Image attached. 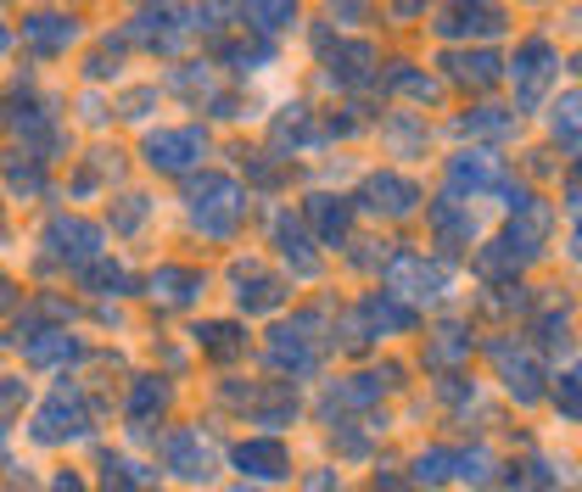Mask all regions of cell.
Instances as JSON below:
<instances>
[{
    "label": "cell",
    "mask_w": 582,
    "mask_h": 492,
    "mask_svg": "<svg viewBox=\"0 0 582 492\" xmlns=\"http://www.w3.org/2000/svg\"><path fill=\"white\" fill-rule=\"evenodd\" d=\"M241 191H235V180L230 174H202V180H191L186 185V207H191V224L202 229V235H213V240H224V235H235V224H241Z\"/></svg>",
    "instance_id": "6da1fadb"
},
{
    "label": "cell",
    "mask_w": 582,
    "mask_h": 492,
    "mask_svg": "<svg viewBox=\"0 0 582 492\" xmlns=\"http://www.w3.org/2000/svg\"><path fill=\"white\" fill-rule=\"evenodd\" d=\"M381 280H387V297H398V302H437L443 291H448V264L443 258H426V253H398L387 269H381Z\"/></svg>",
    "instance_id": "7a4b0ae2"
},
{
    "label": "cell",
    "mask_w": 582,
    "mask_h": 492,
    "mask_svg": "<svg viewBox=\"0 0 582 492\" xmlns=\"http://www.w3.org/2000/svg\"><path fill=\"white\" fill-rule=\"evenodd\" d=\"M91 431V403L78 386H56L45 397V408L34 415V442H67V437H85Z\"/></svg>",
    "instance_id": "3957f363"
},
{
    "label": "cell",
    "mask_w": 582,
    "mask_h": 492,
    "mask_svg": "<svg viewBox=\"0 0 582 492\" xmlns=\"http://www.w3.org/2000/svg\"><path fill=\"white\" fill-rule=\"evenodd\" d=\"M319 313H297L292 324H281V331L269 336V364L275 370H292V375H308L314 364H319Z\"/></svg>",
    "instance_id": "277c9868"
},
{
    "label": "cell",
    "mask_w": 582,
    "mask_h": 492,
    "mask_svg": "<svg viewBox=\"0 0 582 492\" xmlns=\"http://www.w3.org/2000/svg\"><path fill=\"white\" fill-rule=\"evenodd\" d=\"M45 246H51L56 264L91 269V264L102 258V224H91V218H56V224L45 229Z\"/></svg>",
    "instance_id": "5b68a950"
},
{
    "label": "cell",
    "mask_w": 582,
    "mask_h": 492,
    "mask_svg": "<svg viewBox=\"0 0 582 492\" xmlns=\"http://www.w3.org/2000/svg\"><path fill=\"white\" fill-rule=\"evenodd\" d=\"M359 207L375 213V218H409L421 207V185L403 180V174H370L364 191H359Z\"/></svg>",
    "instance_id": "8992f818"
},
{
    "label": "cell",
    "mask_w": 582,
    "mask_h": 492,
    "mask_svg": "<svg viewBox=\"0 0 582 492\" xmlns=\"http://www.w3.org/2000/svg\"><path fill=\"white\" fill-rule=\"evenodd\" d=\"M202 151H208L202 129H157L146 140V162H151V169H162V174H186Z\"/></svg>",
    "instance_id": "52a82bcc"
},
{
    "label": "cell",
    "mask_w": 582,
    "mask_h": 492,
    "mask_svg": "<svg viewBox=\"0 0 582 492\" xmlns=\"http://www.w3.org/2000/svg\"><path fill=\"white\" fill-rule=\"evenodd\" d=\"M549 224H554V207L532 196L527 207H516L510 229H505V235H498V240H505V246H510V253H516L521 264H532V258L543 253V240H549Z\"/></svg>",
    "instance_id": "ba28073f"
},
{
    "label": "cell",
    "mask_w": 582,
    "mask_h": 492,
    "mask_svg": "<svg viewBox=\"0 0 582 492\" xmlns=\"http://www.w3.org/2000/svg\"><path fill=\"white\" fill-rule=\"evenodd\" d=\"M505 67L516 73V85H521V107H538V96H543V85H549V73L560 67V56H554L549 40H527V45L516 51V62H505Z\"/></svg>",
    "instance_id": "9c48e42d"
},
{
    "label": "cell",
    "mask_w": 582,
    "mask_h": 492,
    "mask_svg": "<svg viewBox=\"0 0 582 492\" xmlns=\"http://www.w3.org/2000/svg\"><path fill=\"white\" fill-rule=\"evenodd\" d=\"M398 364H387V370H364V375H348V381H337L325 392V408L337 415V408H364V403H375V397H387L392 386H398Z\"/></svg>",
    "instance_id": "30bf717a"
},
{
    "label": "cell",
    "mask_w": 582,
    "mask_h": 492,
    "mask_svg": "<svg viewBox=\"0 0 582 492\" xmlns=\"http://www.w3.org/2000/svg\"><path fill=\"white\" fill-rule=\"evenodd\" d=\"M493 359H498V370H505V386H510V397H516V403H538V397H543V364H538L527 347L498 342V347H493Z\"/></svg>",
    "instance_id": "8fae6325"
},
{
    "label": "cell",
    "mask_w": 582,
    "mask_h": 492,
    "mask_svg": "<svg viewBox=\"0 0 582 492\" xmlns=\"http://www.w3.org/2000/svg\"><path fill=\"white\" fill-rule=\"evenodd\" d=\"M235 470L253 475V481H281V475H292V453L275 437H253V442L235 448Z\"/></svg>",
    "instance_id": "7c38bea8"
},
{
    "label": "cell",
    "mask_w": 582,
    "mask_h": 492,
    "mask_svg": "<svg viewBox=\"0 0 582 492\" xmlns=\"http://www.w3.org/2000/svg\"><path fill=\"white\" fill-rule=\"evenodd\" d=\"M459 191H470V196L498 191V157L493 151H459L448 162V196H459Z\"/></svg>",
    "instance_id": "4fadbf2b"
},
{
    "label": "cell",
    "mask_w": 582,
    "mask_h": 492,
    "mask_svg": "<svg viewBox=\"0 0 582 492\" xmlns=\"http://www.w3.org/2000/svg\"><path fill=\"white\" fill-rule=\"evenodd\" d=\"M162 464H169L180 481H208L213 475V453L197 431H174L169 442H162Z\"/></svg>",
    "instance_id": "5bb4252c"
},
{
    "label": "cell",
    "mask_w": 582,
    "mask_h": 492,
    "mask_svg": "<svg viewBox=\"0 0 582 492\" xmlns=\"http://www.w3.org/2000/svg\"><path fill=\"white\" fill-rule=\"evenodd\" d=\"M510 12L505 7H448L437 18V34L443 40H465V34H505Z\"/></svg>",
    "instance_id": "9a60e30c"
},
{
    "label": "cell",
    "mask_w": 582,
    "mask_h": 492,
    "mask_svg": "<svg viewBox=\"0 0 582 492\" xmlns=\"http://www.w3.org/2000/svg\"><path fill=\"white\" fill-rule=\"evenodd\" d=\"M370 67H375V51L364 45V40H342V45H330L325 51V73H330V85H364L370 78Z\"/></svg>",
    "instance_id": "2e32d148"
},
{
    "label": "cell",
    "mask_w": 582,
    "mask_h": 492,
    "mask_svg": "<svg viewBox=\"0 0 582 492\" xmlns=\"http://www.w3.org/2000/svg\"><path fill=\"white\" fill-rule=\"evenodd\" d=\"M23 40L34 51L56 56V51H67L78 40V18H67V12H34V18H23Z\"/></svg>",
    "instance_id": "e0dca14e"
},
{
    "label": "cell",
    "mask_w": 582,
    "mask_h": 492,
    "mask_svg": "<svg viewBox=\"0 0 582 492\" xmlns=\"http://www.w3.org/2000/svg\"><path fill=\"white\" fill-rule=\"evenodd\" d=\"M275 246H281V258H286L303 280H314V275H319V258H314V240H308L303 218L281 213V218H275Z\"/></svg>",
    "instance_id": "ac0fdd59"
},
{
    "label": "cell",
    "mask_w": 582,
    "mask_h": 492,
    "mask_svg": "<svg viewBox=\"0 0 582 492\" xmlns=\"http://www.w3.org/2000/svg\"><path fill=\"white\" fill-rule=\"evenodd\" d=\"M359 324H370L375 336H392V331H414V324H421V313H414L409 302H398V297H387V291H375V297H364Z\"/></svg>",
    "instance_id": "d6986e66"
},
{
    "label": "cell",
    "mask_w": 582,
    "mask_h": 492,
    "mask_svg": "<svg viewBox=\"0 0 582 492\" xmlns=\"http://www.w3.org/2000/svg\"><path fill=\"white\" fill-rule=\"evenodd\" d=\"M308 224H314V235L325 246H342L348 229H353V202H342V196H308Z\"/></svg>",
    "instance_id": "ffe728a7"
},
{
    "label": "cell",
    "mask_w": 582,
    "mask_h": 492,
    "mask_svg": "<svg viewBox=\"0 0 582 492\" xmlns=\"http://www.w3.org/2000/svg\"><path fill=\"white\" fill-rule=\"evenodd\" d=\"M235 302L246 308V313H269V308H281V297H286V286L275 280V275H264L258 264H241L235 269Z\"/></svg>",
    "instance_id": "44dd1931"
},
{
    "label": "cell",
    "mask_w": 582,
    "mask_h": 492,
    "mask_svg": "<svg viewBox=\"0 0 582 492\" xmlns=\"http://www.w3.org/2000/svg\"><path fill=\"white\" fill-rule=\"evenodd\" d=\"M426 218H432V229H437L443 246H470V240H476V218H470V207H459V196L432 202Z\"/></svg>",
    "instance_id": "7402d4cb"
},
{
    "label": "cell",
    "mask_w": 582,
    "mask_h": 492,
    "mask_svg": "<svg viewBox=\"0 0 582 492\" xmlns=\"http://www.w3.org/2000/svg\"><path fill=\"white\" fill-rule=\"evenodd\" d=\"M443 62H448V78H459V85H476V90L498 85V73H505V62H498L493 51H454V56H443Z\"/></svg>",
    "instance_id": "603a6c76"
},
{
    "label": "cell",
    "mask_w": 582,
    "mask_h": 492,
    "mask_svg": "<svg viewBox=\"0 0 582 492\" xmlns=\"http://www.w3.org/2000/svg\"><path fill=\"white\" fill-rule=\"evenodd\" d=\"M197 291H202V275H197V269L162 264V269L151 275V297H157V302H169V308H186V302H191Z\"/></svg>",
    "instance_id": "cb8c5ba5"
},
{
    "label": "cell",
    "mask_w": 582,
    "mask_h": 492,
    "mask_svg": "<svg viewBox=\"0 0 582 492\" xmlns=\"http://www.w3.org/2000/svg\"><path fill=\"white\" fill-rule=\"evenodd\" d=\"M197 347H202L208 359L230 364V359H241V353H246V336H241V324L213 319V324H197Z\"/></svg>",
    "instance_id": "d4e9b609"
},
{
    "label": "cell",
    "mask_w": 582,
    "mask_h": 492,
    "mask_svg": "<svg viewBox=\"0 0 582 492\" xmlns=\"http://www.w3.org/2000/svg\"><path fill=\"white\" fill-rule=\"evenodd\" d=\"M454 359H470V324H443V331L426 342V364L448 370Z\"/></svg>",
    "instance_id": "484cf974"
},
{
    "label": "cell",
    "mask_w": 582,
    "mask_h": 492,
    "mask_svg": "<svg viewBox=\"0 0 582 492\" xmlns=\"http://www.w3.org/2000/svg\"><path fill=\"white\" fill-rule=\"evenodd\" d=\"M23 359L29 364H67V359H78V342L67 331H34L23 342Z\"/></svg>",
    "instance_id": "4316f807"
},
{
    "label": "cell",
    "mask_w": 582,
    "mask_h": 492,
    "mask_svg": "<svg viewBox=\"0 0 582 492\" xmlns=\"http://www.w3.org/2000/svg\"><path fill=\"white\" fill-rule=\"evenodd\" d=\"M549 135L560 146H582V90H571L549 107Z\"/></svg>",
    "instance_id": "83f0119b"
},
{
    "label": "cell",
    "mask_w": 582,
    "mask_h": 492,
    "mask_svg": "<svg viewBox=\"0 0 582 492\" xmlns=\"http://www.w3.org/2000/svg\"><path fill=\"white\" fill-rule=\"evenodd\" d=\"M162 408H169V386H162L157 375H140L129 386V420H151V415H162Z\"/></svg>",
    "instance_id": "f1b7e54d"
},
{
    "label": "cell",
    "mask_w": 582,
    "mask_h": 492,
    "mask_svg": "<svg viewBox=\"0 0 582 492\" xmlns=\"http://www.w3.org/2000/svg\"><path fill=\"white\" fill-rule=\"evenodd\" d=\"M476 269H482L487 280H516V275H521L527 264H521V258L510 253V246H505V240H487V246H482V253H476Z\"/></svg>",
    "instance_id": "f546056e"
},
{
    "label": "cell",
    "mask_w": 582,
    "mask_h": 492,
    "mask_svg": "<svg viewBox=\"0 0 582 492\" xmlns=\"http://www.w3.org/2000/svg\"><path fill=\"white\" fill-rule=\"evenodd\" d=\"M454 475L470 481V486H493L498 481V459L487 448H470V453H454Z\"/></svg>",
    "instance_id": "4dcf8cb0"
},
{
    "label": "cell",
    "mask_w": 582,
    "mask_h": 492,
    "mask_svg": "<svg viewBox=\"0 0 582 492\" xmlns=\"http://www.w3.org/2000/svg\"><path fill=\"white\" fill-rule=\"evenodd\" d=\"M454 475V448H426L421 459H414V481L421 486H443Z\"/></svg>",
    "instance_id": "1f68e13d"
},
{
    "label": "cell",
    "mask_w": 582,
    "mask_h": 492,
    "mask_svg": "<svg viewBox=\"0 0 582 492\" xmlns=\"http://www.w3.org/2000/svg\"><path fill=\"white\" fill-rule=\"evenodd\" d=\"M308 140H319L308 107H286V118H275V146H308Z\"/></svg>",
    "instance_id": "d6a6232c"
},
{
    "label": "cell",
    "mask_w": 582,
    "mask_h": 492,
    "mask_svg": "<svg viewBox=\"0 0 582 492\" xmlns=\"http://www.w3.org/2000/svg\"><path fill=\"white\" fill-rule=\"evenodd\" d=\"M554 403L565 420H582V364H571L560 381H554Z\"/></svg>",
    "instance_id": "836d02e7"
},
{
    "label": "cell",
    "mask_w": 582,
    "mask_h": 492,
    "mask_svg": "<svg viewBox=\"0 0 582 492\" xmlns=\"http://www.w3.org/2000/svg\"><path fill=\"white\" fill-rule=\"evenodd\" d=\"M387 85H398V90H409V96H421V101H432V96H437V85H432L426 73H414V62H392Z\"/></svg>",
    "instance_id": "e575fe53"
},
{
    "label": "cell",
    "mask_w": 582,
    "mask_h": 492,
    "mask_svg": "<svg viewBox=\"0 0 582 492\" xmlns=\"http://www.w3.org/2000/svg\"><path fill=\"white\" fill-rule=\"evenodd\" d=\"M505 492H549V464L543 459L516 464V475H505Z\"/></svg>",
    "instance_id": "d590c367"
},
{
    "label": "cell",
    "mask_w": 582,
    "mask_h": 492,
    "mask_svg": "<svg viewBox=\"0 0 582 492\" xmlns=\"http://www.w3.org/2000/svg\"><path fill=\"white\" fill-rule=\"evenodd\" d=\"M174 18H180V12H169V7H162V12H140V18L129 23V34H135V40H169Z\"/></svg>",
    "instance_id": "8d00e7d4"
},
{
    "label": "cell",
    "mask_w": 582,
    "mask_h": 492,
    "mask_svg": "<svg viewBox=\"0 0 582 492\" xmlns=\"http://www.w3.org/2000/svg\"><path fill=\"white\" fill-rule=\"evenodd\" d=\"M7 180L18 185V191H45V174H40V157H29V162H18V157H7Z\"/></svg>",
    "instance_id": "74e56055"
},
{
    "label": "cell",
    "mask_w": 582,
    "mask_h": 492,
    "mask_svg": "<svg viewBox=\"0 0 582 492\" xmlns=\"http://www.w3.org/2000/svg\"><path fill=\"white\" fill-rule=\"evenodd\" d=\"M85 286L107 297V291H124V286H129V275H124L118 264H91V269H85Z\"/></svg>",
    "instance_id": "f35d334b"
},
{
    "label": "cell",
    "mask_w": 582,
    "mask_h": 492,
    "mask_svg": "<svg viewBox=\"0 0 582 492\" xmlns=\"http://www.w3.org/2000/svg\"><path fill=\"white\" fill-rule=\"evenodd\" d=\"M459 129H476V135H505V129H516V118H510V113H498V107H482V113H470Z\"/></svg>",
    "instance_id": "ab89813d"
},
{
    "label": "cell",
    "mask_w": 582,
    "mask_h": 492,
    "mask_svg": "<svg viewBox=\"0 0 582 492\" xmlns=\"http://www.w3.org/2000/svg\"><path fill=\"white\" fill-rule=\"evenodd\" d=\"M241 18H253V29H281V23H292L297 12H292V7H246Z\"/></svg>",
    "instance_id": "60d3db41"
},
{
    "label": "cell",
    "mask_w": 582,
    "mask_h": 492,
    "mask_svg": "<svg viewBox=\"0 0 582 492\" xmlns=\"http://www.w3.org/2000/svg\"><path fill=\"white\" fill-rule=\"evenodd\" d=\"M140 218H146V196H124V207H118L113 224H118V229H135Z\"/></svg>",
    "instance_id": "b9f144b4"
},
{
    "label": "cell",
    "mask_w": 582,
    "mask_h": 492,
    "mask_svg": "<svg viewBox=\"0 0 582 492\" xmlns=\"http://www.w3.org/2000/svg\"><path fill=\"white\" fill-rule=\"evenodd\" d=\"M51 492H91V486H85V481H78L73 470H62V475L51 481Z\"/></svg>",
    "instance_id": "7bdbcfd3"
},
{
    "label": "cell",
    "mask_w": 582,
    "mask_h": 492,
    "mask_svg": "<svg viewBox=\"0 0 582 492\" xmlns=\"http://www.w3.org/2000/svg\"><path fill=\"white\" fill-rule=\"evenodd\" d=\"M571 253L582 258V207H576V229H571Z\"/></svg>",
    "instance_id": "ee69618b"
},
{
    "label": "cell",
    "mask_w": 582,
    "mask_h": 492,
    "mask_svg": "<svg viewBox=\"0 0 582 492\" xmlns=\"http://www.w3.org/2000/svg\"><path fill=\"white\" fill-rule=\"evenodd\" d=\"M375 492H409V486H403V481H392V475H381V481H375Z\"/></svg>",
    "instance_id": "f6af8a7d"
},
{
    "label": "cell",
    "mask_w": 582,
    "mask_h": 492,
    "mask_svg": "<svg viewBox=\"0 0 582 492\" xmlns=\"http://www.w3.org/2000/svg\"><path fill=\"white\" fill-rule=\"evenodd\" d=\"M0 308H12V280H0Z\"/></svg>",
    "instance_id": "bcb514c9"
},
{
    "label": "cell",
    "mask_w": 582,
    "mask_h": 492,
    "mask_svg": "<svg viewBox=\"0 0 582 492\" xmlns=\"http://www.w3.org/2000/svg\"><path fill=\"white\" fill-rule=\"evenodd\" d=\"M0 51H7V23H0Z\"/></svg>",
    "instance_id": "7dc6e473"
},
{
    "label": "cell",
    "mask_w": 582,
    "mask_h": 492,
    "mask_svg": "<svg viewBox=\"0 0 582 492\" xmlns=\"http://www.w3.org/2000/svg\"><path fill=\"white\" fill-rule=\"evenodd\" d=\"M235 492H258V486H235Z\"/></svg>",
    "instance_id": "c3c4849f"
},
{
    "label": "cell",
    "mask_w": 582,
    "mask_h": 492,
    "mask_svg": "<svg viewBox=\"0 0 582 492\" xmlns=\"http://www.w3.org/2000/svg\"><path fill=\"white\" fill-rule=\"evenodd\" d=\"M0 347H7V342H0Z\"/></svg>",
    "instance_id": "681fc988"
}]
</instances>
